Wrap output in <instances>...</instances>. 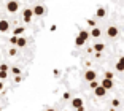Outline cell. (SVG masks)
<instances>
[{
  "label": "cell",
  "instance_id": "6da1fadb",
  "mask_svg": "<svg viewBox=\"0 0 124 111\" xmlns=\"http://www.w3.org/2000/svg\"><path fill=\"white\" fill-rule=\"evenodd\" d=\"M84 78H86V81H88V82L97 81V73H95L94 70H86V73H84Z\"/></svg>",
  "mask_w": 124,
  "mask_h": 111
},
{
  "label": "cell",
  "instance_id": "7a4b0ae2",
  "mask_svg": "<svg viewBox=\"0 0 124 111\" xmlns=\"http://www.w3.org/2000/svg\"><path fill=\"white\" fill-rule=\"evenodd\" d=\"M107 35H108V38H116V37L119 35V30H118V27H115V25H110L108 29H107Z\"/></svg>",
  "mask_w": 124,
  "mask_h": 111
},
{
  "label": "cell",
  "instance_id": "3957f363",
  "mask_svg": "<svg viewBox=\"0 0 124 111\" xmlns=\"http://www.w3.org/2000/svg\"><path fill=\"white\" fill-rule=\"evenodd\" d=\"M32 11H33V15H35V16H43L46 10H45L43 5H35V7L32 8Z\"/></svg>",
  "mask_w": 124,
  "mask_h": 111
},
{
  "label": "cell",
  "instance_id": "277c9868",
  "mask_svg": "<svg viewBox=\"0 0 124 111\" xmlns=\"http://www.w3.org/2000/svg\"><path fill=\"white\" fill-rule=\"evenodd\" d=\"M7 10L10 11V13H16V11L19 10V3L18 2H8L7 3Z\"/></svg>",
  "mask_w": 124,
  "mask_h": 111
},
{
  "label": "cell",
  "instance_id": "5b68a950",
  "mask_svg": "<svg viewBox=\"0 0 124 111\" xmlns=\"http://www.w3.org/2000/svg\"><path fill=\"white\" fill-rule=\"evenodd\" d=\"M100 86H102L105 90H110V89H113V81H111V79L103 78V79H102V82H100Z\"/></svg>",
  "mask_w": 124,
  "mask_h": 111
},
{
  "label": "cell",
  "instance_id": "8992f818",
  "mask_svg": "<svg viewBox=\"0 0 124 111\" xmlns=\"http://www.w3.org/2000/svg\"><path fill=\"white\" fill-rule=\"evenodd\" d=\"M32 16H33L32 8H26V10H24V22H30Z\"/></svg>",
  "mask_w": 124,
  "mask_h": 111
},
{
  "label": "cell",
  "instance_id": "52a82bcc",
  "mask_svg": "<svg viewBox=\"0 0 124 111\" xmlns=\"http://www.w3.org/2000/svg\"><path fill=\"white\" fill-rule=\"evenodd\" d=\"M10 29V22L7 19H0V32H7Z\"/></svg>",
  "mask_w": 124,
  "mask_h": 111
},
{
  "label": "cell",
  "instance_id": "ba28073f",
  "mask_svg": "<svg viewBox=\"0 0 124 111\" xmlns=\"http://www.w3.org/2000/svg\"><path fill=\"white\" fill-rule=\"evenodd\" d=\"M89 35L92 37V38H100V35H102V32H100V29L99 27H94V29L89 32Z\"/></svg>",
  "mask_w": 124,
  "mask_h": 111
},
{
  "label": "cell",
  "instance_id": "9c48e42d",
  "mask_svg": "<svg viewBox=\"0 0 124 111\" xmlns=\"http://www.w3.org/2000/svg\"><path fill=\"white\" fill-rule=\"evenodd\" d=\"M92 49H94L97 54H102V51L105 49V44H103V43H95L94 46H92Z\"/></svg>",
  "mask_w": 124,
  "mask_h": 111
},
{
  "label": "cell",
  "instance_id": "30bf717a",
  "mask_svg": "<svg viewBox=\"0 0 124 111\" xmlns=\"http://www.w3.org/2000/svg\"><path fill=\"white\" fill-rule=\"evenodd\" d=\"M94 94H95V97H105V95H107V90L103 89L102 86H99L97 89L94 90Z\"/></svg>",
  "mask_w": 124,
  "mask_h": 111
},
{
  "label": "cell",
  "instance_id": "8fae6325",
  "mask_svg": "<svg viewBox=\"0 0 124 111\" xmlns=\"http://www.w3.org/2000/svg\"><path fill=\"white\" fill-rule=\"evenodd\" d=\"M95 16H97V18H105L107 16V10L102 8V7H99L97 10H95Z\"/></svg>",
  "mask_w": 124,
  "mask_h": 111
},
{
  "label": "cell",
  "instance_id": "7c38bea8",
  "mask_svg": "<svg viewBox=\"0 0 124 111\" xmlns=\"http://www.w3.org/2000/svg\"><path fill=\"white\" fill-rule=\"evenodd\" d=\"M72 105H73V108H80V106H83V100H81L80 97H77V98H73L72 100Z\"/></svg>",
  "mask_w": 124,
  "mask_h": 111
},
{
  "label": "cell",
  "instance_id": "4fadbf2b",
  "mask_svg": "<svg viewBox=\"0 0 124 111\" xmlns=\"http://www.w3.org/2000/svg\"><path fill=\"white\" fill-rule=\"evenodd\" d=\"M18 46L19 48H26L27 46V40L24 37H18Z\"/></svg>",
  "mask_w": 124,
  "mask_h": 111
},
{
  "label": "cell",
  "instance_id": "5bb4252c",
  "mask_svg": "<svg viewBox=\"0 0 124 111\" xmlns=\"http://www.w3.org/2000/svg\"><path fill=\"white\" fill-rule=\"evenodd\" d=\"M78 37H80V38H83L84 41H86V40H88V38H89L91 35H89V32H86V30H80V33H78Z\"/></svg>",
  "mask_w": 124,
  "mask_h": 111
},
{
  "label": "cell",
  "instance_id": "9a60e30c",
  "mask_svg": "<svg viewBox=\"0 0 124 111\" xmlns=\"http://www.w3.org/2000/svg\"><path fill=\"white\" fill-rule=\"evenodd\" d=\"M110 103H111V108H115V110H116V108L121 105V102H119V98H113V100L110 102Z\"/></svg>",
  "mask_w": 124,
  "mask_h": 111
},
{
  "label": "cell",
  "instance_id": "2e32d148",
  "mask_svg": "<svg viewBox=\"0 0 124 111\" xmlns=\"http://www.w3.org/2000/svg\"><path fill=\"white\" fill-rule=\"evenodd\" d=\"M84 43H86V41H84L83 38H80V37L77 35V38H75V44H77V46H83Z\"/></svg>",
  "mask_w": 124,
  "mask_h": 111
},
{
  "label": "cell",
  "instance_id": "e0dca14e",
  "mask_svg": "<svg viewBox=\"0 0 124 111\" xmlns=\"http://www.w3.org/2000/svg\"><path fill=\"white\" fill-rule=\"evenodd\" d=\"M99 86H100V84H99V82H97V81H92V82H89V87H91V89H94V90H95V89H97V87H99Z\"/></svg>",
  "mask_w": 124,
  "mask_h": 111
},
{
  "label": "cell",
  "instance_id": "ac0fdd59",
  "mask_svg": "<svg viewBox=\"0 0 124 111\" xmlns=\"http://www.w3.org/2000/svg\"><path fill=\"white\" fill-rule=\"evenodd\" d=\"M11 72H13V75H15V76H19V73H21V70H19L18 67H13V68H11Z\"/></svg>",
  "mask_w": 124,
  "mask_h": 111
},
{
  "label": "cell",
  "instance_id": "d6986e66",
  "mask_svg": "<svg viewBox=\"0 0 124 111\" xmlns=\"http://www.w3.org/2000/svg\"><path fill=\"white\" fill-rule=\"evenodd\" d=\"M8 54H10V56H13V57H15L16 54H18V51H16V48H10V51H8Z\"/></svg>",
  "mask_w": 124,
  "mask_h": 111
},
{
  "label": "cell",
  "instance_id": "ffe728a7",
  "mask_svg": "<svg viewBox=\"0 0 124 111\" xmlns=\"http://www.w3.org/2000/svg\"><path fill=\"white\" fill-rule=\"evenodd\" d=\"M22 32H24V27H18V29L15 30V37H18L19 33H22Z\"/></svg>",
  "mask_w": 124,
  "mask_h": 111
},
{
  "label": "cell",
  "instance_id": "44dd1931",
  "mask_svg": "<svg viewBox=\"0 0 124 111\" xmlns=\"http://www.w3.org/2000/svg\"><path fill=\"white\" fill-rule=\"evenodd\" d=\"M10 43H11V44H18V37L13 35V37L10 38Z\"/></svg>",
  "mask_w": 124,
  "mask_h": 111
},
{
  "label": "cell",
  "instance_id": "7402d4cb",
  "mask_svg": "<svg viewBox=\"0 0 124 111\" xmlns=\"http://www.w3.org/2000/svg\"><path fill=\"white\" fill-rule=\"evenodd\" d=\"M105 78H107V79H111V81H113V73H111V72H105Z\"/></svg>",
  "mask_w": 124,
  "mask_h": 111
},
{
  "label": "cell",
  "instance_id": "603a6c76",
  "mask_svg": "<svg viewBox=\"0 0 124 111\" xmlns=\"http://www.w3.org/2000/svg\"><path fill=\"white\" fill-rule=\"evenodd\" d=\"M0 72H8V65L7 64H2V65H0Z\"/></svg>",
  "mask_w": 124,
  "mask_h": 111
},
{
  "label": "cell",
  "instance_id": "cb8c5ba5",
  "mask_svg": "<svg viewBox=\"0 0 124 111\" xmlns=\"http://www.w3.org/2000/svg\"><path fill=\"white\" fill-rule=\"evenodd\" d=\"M116 70H118V72H124V65H121L119 62H118V64H116Z\"/></svg>",
  "mask_w": 124,
  "mask_h": 111
},
{
  "label": "cell",
  "instance_id": "d4e9b609",
  "mask_svg": "<svg viewBox=\"0 0 124 111\" xmlns=\"http://www.w3.org/2000/svg\"><path fill=\"white\" fill-rule=\"evenodd\" d=\"M8 76V72H0V79H5Z\"/></svg>",
  "mask_w": 124,
  "mask_h": 111
},
{
  "label": "cell",
  "instance_id": "484cf974",
  "mask_svg": "<svg viewBox=\"0 0 124 111\" xmlns=\"http://www.w3.org/2000/svg\"><path fill=\"white\" fill-rule=\"evenodd\" d=\"M88 24H89V25H91L92 29H94V27H95V22H94V21H92V19H88Z\"/></svg>",
  "mask_w": 124,
  "mask_h": 111
},
{
  "label": "cell",
  "instance_id": "4316f807",
  "mask_svg": "<svg viewBox=\"0 0 124 111\" xmlns=\"http://www.w3.org/2000/svg\"><path fill=\"white\" fill-rule=\"evenodd\" d=\"M21 81H22L21 75H19V76H15V82H21Z\"/></svg>",
  "mask_w": 124,
  "mask_h": 111
},
{
  "label": "cell",
  "instance_id": "83f0119b",
  "mask_svg": "<svg viewBox=\"0 0 124 111\" xmlns=\"http://www.w3.org/2000/svg\"><path fill=\"white\" fill-rule=\"evenodd\" d=\"M69 98H70V94L65 92V94H64V100H69Z\"/></svg>",
  "mask_w": 124,
  "mask_h": 111
},
{
  "label": "cell",
  "instance_id": "f1b7e54d",
  "mask_svg": "<svg viewBox=\"0 0 124 111\" xmlns=\"http://www.w3.org/2000/svg\"><path fill=\"white\" fill-rule=\"evenodd\" d=\"M118 62H119L121 65H124V56H121V57H119V60H118Z\"/></svg>",
  "mask_w": 124,
  "mask_h": 111
},
{
  "label": "cell",
  "instance_id": "f546056e",
  "mask_svg": "<svg viewBox=\"0 0 124 111\" xmlns=\"http://www.w3.org/2000/svg\"><path fill=\"white\" fill-rule=\"evenodd\" d=\"M77 111H84V106H80V108H78Z\"/></svg>",
  "mask_w": 124,
  "mask_h": 111
},
{
  "label": "cell",
  "instance_id": "4dcf8cb0",
  "mask_svg": "<svg viewBox=\"0 0 124 111\" xmlns=\"http://www.w3.org/2000/svg\"><path fill=\"white\" fill-rule=\"evenodd\" d=\"M46 111H56V110H54V108H48Z\"/></svg>",
  "mask_w": 124,
  "mask_h": 111
},
{
  "label": "cell",
  "instance_id": "1f68e13d",
  "mask_svg": "<svg viewBox=\"0 0 124 111\" xmlns=\"http://www.w3.org/2000/svg\"><path fill=\"white\" fill-rule=\"evenodd\" d=\"M3 89V84H2V81H0V90Z\"/></svg>",
  "mask_w": 124,
  "mask_h": 111
},
{
  "label": "cell",
  "instance_id": "d6a6232c",
  "mask_svg": "<svg viewBox=\"0 0 124 111\" xmlns=\"http://www.w3.org/2000/svg\"><path fill=\"white\" fill-rule=\"evenodd\" d=\"M0 111H2V108H0Z\"/></svg>",
  "mask_w": 124,
  "mask_h": 111
}]
</instances>
